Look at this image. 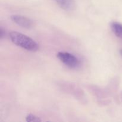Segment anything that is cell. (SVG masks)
Here are the masks:
<instances>
[{
	"label": "cell",
	"instance_id": "cell-1",
	"mask_svg": "<svg viewBox=\"0 0 122 122\" xmlns=\"http://www.w3.org/2000/svg\"><path fill=\"white\" fill-rule=\"evenodd\" d=\"M10 39L12 42L18 46L29 51H36L39 50V45L28 36L17 32L10 33Z\"/></svg>",
	"mask_w": 122,
	"mask_h": 122
},
{
	"label": "cell",
	"instance_id": "cell-2",
	"mask_svg": "<svg viewBox=\"0 0 122 122\" xmlns=\"http://www.w3.org/2000/svg\"><path fill=\"white\" fill-rule=\"evenodd\" d=\"M58 59L70 69H76L80 65V61L76 56L69 52H59L57 54Z\"/></svg>",
	"mask_w": 122,
	"mask_h": 122
},
{
	"label": "cell",
	"instance_id": "cell-3",
	"mask_svg": "<svg viewBox=\"0 0 122 122\" xmlns=\"http://www.w3.org/2000/svg\"><path fill=\"white\" fill-rule=\"evenodd\" d=\"M10 18L14 23L24 28H31L33 26V21L26 17L15 14L11 15Z\"/></svg>",
	"mask_w": 122,
	"mask_h": 122
},
{
	"label": "cell",
	"instance_id": "cell-4",
	"mask_svg": "<svg viewBox=\"0 0 122 122\" xmlns=\"http://www.w3.org/2000/svg\"><path fill=\"white\" fill-rule=\"evenodd\" d=\"M57 4L66 11H72L76 8V4L74 0H55Z\"/></svg>",
	"mask_w": 122,
	"mask_h": 122
},
{
	"label": "cell",
	"instance_id": "cell-5",
	"mask_svg": "<svg viewBox=\"0 0 122 122\" xmlns=\"http://www.w3.org/2000/svg\"><path fill=\"white\" fill-rule=\"evenodd\" d=\"M111 29L117 37L122 38V24L118 22L112 23Z\"/></svg>",
	"mask_w": 122,
	"mask_h": 122
},
{
	"label": "cell",
	"instance_id": "cell-6",
	"mask_svg": "<svg viewBox=\"0 0 122 122\" xmlns=\"http://www.w3.org/2000/svg\"><path fill=\"white\" fill-rule=\"evenodd\" d=\"M26 120L27 122H41V120L39 119V117H38L34 115L33 114H29L28 115L26 116Z\"/></svg>",
	"mask_w": 122,
	"mask_h": 122
},
{
	"label": "cell",
	"instance_id": "cell-7",
	"mask_svg": "<svg viewBox=\"0 0 122 122\" xmlns=\"http://www.w3.org/2000/svg\"><path fill=\"white\" fill-rule=\"evenodd\" d=\"M5 30L2 27H1V28H0V39H2L5 36Z\"/></svg>",
	"mask_w": 122,
	"mask_h": 122
},
{
	"label": "cell",
	"instance_id": "cell-8",
	"mask_svg": "<svg viewBox=\"0 0 122 122\" xmlns=\"http://www.w3.org/2000/svg\"><path fill=\"white\" fill-rule=\"evenodd\" d=\"M120 54H121L122 56V50H120Z\"/></svg>",
	"mask_w": 122,
	"mask_h": 122
}]
</instances>
